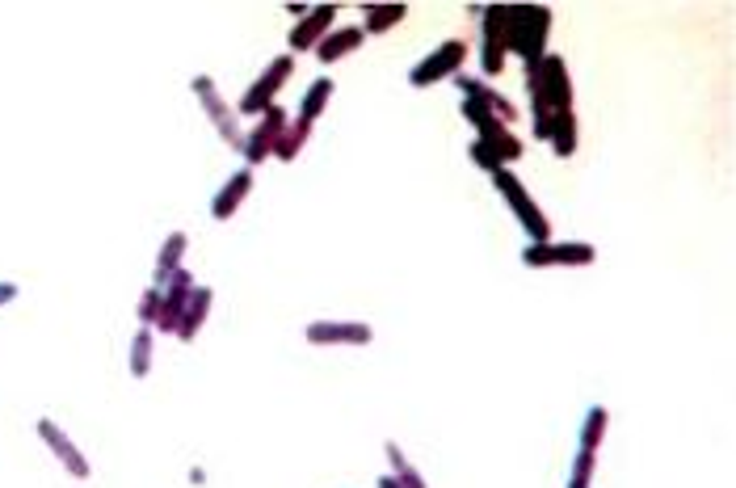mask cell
Instances as JSON below:
<instances>
[{"mask_svg": "<svg viewBox=\"0 0 736 488\" xmlns=\"http://www.w3.org/2000/svg\"><path fill=\"white\" fill-rule=\"evenodd\" d=\"M484 43L497 51H514L522 64H539L547 55V34H551V9L547 5H493L484 9Z\"/></svg>", "mask_w": 736, "mask_h": 488, "instance_id": "1", "label": "cell"}, {"mask_svg": "<svg viewBox=\"0 0 736 488\" xmlns=\"http://www.w3.org/2000/svg\"><path fill=\"white\" fill-rule=\"evenodd\" d=\"M526 89H530V122H535V139H547L551 135V118L572 110L568 64L560 55H543L539 64L526 68Z\"/></svg>", "mask_w": 736, "mask_h": 488, "instance_id": "2", "label": "cell"}, {"mask_svg": "<svg viewBox=\"0 0 736 488\" xmlns=\"http://www.w3.org/2000/svg\"><path fill=\"white\" fill-rule=\"evenodd\" d=\"M463 118L472 122V127L480 131V144L493 152L501 165H514V160H522V139L505 127V122L484 106V101H476V97H463Z\"/></svg>", "mask_w": 736, "mask_h": 488, "instance_id": "3", "label": "cell"}, {"mask_svg": "<svg viewBox=\"0 0 736 488\" xmlns=\"http://www.w3.org/2000/svg\"><path fill=\"white\" fill-rule=\"evenodd\" d=\"M493 181H497V190H501V198L509 202V211L518 215V223L526 228V236H530V244H547V236H551V223H547V215L539 211V202L526 194V186L522 181L509 173V169H497L493 173Z\"/></svg>", "mask_w": 736, "mask_h": 488, "instance_id": "4", "label": "cell"}, {"mask_svg": "<svg viewBox=\"0 0 736 488\" xmlns=\"http://www.w3.org/2000/svg\"><path fill=\"white\" fill-rule=\"evenodd\" d=\"M190 89H194V97L202 101V110H207V118L215 122V131H219V139L228 148H244V131H240V118H236V110L223 101V93L215 89V80L211 76H194L190 80Z\"/></svg>", "mask_w": 736, "mask_h": 488, "instance_id": "5", "label": "cell"}, {"mask_svg": "<svg viewBox=\"0 0 736 488\" xmlns=\"http://www.w3.org/2000/svg\"><path fill=\"white\" fill-rule=\"evenodd\" d=\"M463 59H467V43H463V38H451V43L434 47V51H429L413 72H408V85H413V89H429V85H438V80L455 76V72L463 68Z\"/></svg>", "mask_w": 736, "mask_h": 488, "instance_id": "6", "label": "cell"}, {"mask_svg": "<svg viewBox=\"0 0 736 488\" xmlns=\"http://www.w3.org/2000/svg\"><path fill=\"white\" fill-rule=\"evenodd\" d=\"M286 127H291V122H286V110L282 106H270V110L257 118V127L244 135V148H240L244 160H249V169H257L261 160L274 156V148H278V139L286 135Z\"/></svg>", "mask_w": 736, "mask_h": 488, "instance_id": "7", "label": "cell"}, {"mask_svg": "<svg viewBox=\"0 0 736 488\" xmlns=\"http://www.w3.org/2000/svg\"><path fill=\"white\" fill-rule=\"evenodd\" d=\"M291 72H295V59L291 55H278L270 68H265L257 80H253V89L240 97V114H265L274 106V97H278V89L291 80Z\"/></svg>", "mask_w": 736, "mask_h": 488, "instance_id": "8", "label": "cell"}, {"mask_svg": "<svg viewBox=\"0 0 736 488\" xmlns=\"http://www.w3.org/2000/svg\"><path fill=\"white\" fill-rule=\"evenodd\" d=\"M194 287H198V282H194L190 270H173V274H169V282L160 287V312H156V324H152L156 333H177L181 312H186V303H190Z\"/></svg>", "mask_w": 736, "mask_h": 488, "instance_id": "9", "label": "cell"}, {"mask_svg": "<svg viewBox=\"0 0 736 488\" xmlns=\"http://www.w3.org/2000/svg\"><path fill=\"white\" fill-rule=\"evenodd\" d=\"M594 257H598V249L594 244H585V240H577V244H526V253H522V261L530 270H539V266H594Z\"/></svg>", "mask_w": 736, "mask_h": 488, "instance_id": "10", "label": "cell"}, {"mask_svg": "<svg viewBox=\"0 0 736 488\" xmlns=\"http://www.w3.org/2000/svg\"><path fill=\"white\" fill-rule=\"evenodd\" d=\"M34 430H38V438H43V442L51 446V455L68 467V476H76V480H89V472H93V467H89V459L80 455V446H76V442H72L64 430H59V425H55L51 417L34 421Z\"/></svg>", "mask_w": 736, "mask_h": 488, "instance_id": "11", "label": "cell"}, {"mask_svg": "<svg viewBox=\"0 0 736 488\" xmlns=\"http://www.w3.org/2000/svg\"><path fill=\"white\" fill-rule=\"evenodd\" d=\"M308 337L312 345H366L371 341V324H358V320H316L308 324Z\"/></svg>", "mask_w": 736, "mask_h": 488, "instance_id": "12", "label": "cell"}, {"mask_svg": "<svg viewBox=\"0 0 736 488\" xmlns=\"http://www.w3.org/2000/svg\"><path fill=\"white\" fill-rule=\"evenodd\" d=\"M333 17H337V5H320V9H312V13L303 17V22L291 30V38H286V43H291V51H312V47L320 43V38L333 30Z\"/></svg>", "mask_w": 736, "mask_h": 488, "instance_id": "13", "label": "cell"}, {"mask_svg": "<svg viewBox=\"0 0 736 488\" xmlns=\"http://www.w3.org/2000/svg\"><path fill=\"white\" fill-rule=\"evenodd\" d=\"M455 89H459L463 97H476V101H484V106L493 110V114H497V118L505 122V127H509V122H514V118H518L514 101H509V97H501L497 89H488L484 80H476V76H463V72H455Z\"/></svg>", "mask_w": 736, "mask_h": 488, "instance_id": "14", "label": "cell"}, {"mask_svg": "<svg viewBox=\"0 0 736 488\" xmlns=\"http://www.w3.org/2000/svg\"><path fill=\"white\" fill-rule=\"evenodd\" d=\"M249 190H253V169L244 165V169H236L228 181H223V190H219L215 202H211V215H215V219H232L240 202L249 198Z\"/></svg>", "mask_w": 736, "mask_h": 488, "instance_id": "15", "label": "cell"}, {"mask_svg": "<svg viewBox=\"0 0 736 488\" xmlns=\"http://www.w3.org/2000/svg\"><path fill=\"white\" fill-rule=\"evenodd\" d=\"M362 38H366L362 26H337V30H329L316 43V59H320V64H337V59H345L350 51L362 47Z\"/></svg>", "mask_w": 736, "mask_h": 488, "instance_id": "16", "label": "cell"}, {"mask_svg": "<svg viewBox=\"0 0 736 488\" xmlns=\"http://www.w3.org/2000/svg\"><path fill=\"white\" fill-rule=\"evenodd\" d=\"M211 303H215V291H211V287H194V295H190V303H186V312H181V324H177V341H194V337H198L202 320L211 316Z\"/></svg>", "mask_w": 736, "mask_h": 488, "instance_id": "17", "label": "cell"}, {"mask_svg": "<svg viewBox=\"0 0 736 488\" xmlns=\"http://www.w3.org/2000/svg\"><path fill=\"white\" fill-rule=\"evenodd\" d=\"M190 249V236L186 232H169V240L160 244V257H156V278H152V287L160 291L169 282V274L173 270H181V253Z\"/></svg>", "mask_w": 736, "mask_h": 488, "instance_id": "18", "label": "cell"}, {"mask_svg": "<svg viewBox=\"0 0 736 488\" xmlns=\"http://www.w3.org/2000/svg\"><path fill=\"white\" fill-rule=\"evenodd\" d=\"M329 97H333V80L329 76H320V80H312L308 85V93H303V101H299V127H312V122L324 114V106H329Z\"/></svg>", "mask_w": 736, "mask_h": 488, "instance_id": "19", "label": "cell"}, {"mask_svg": "<svg viewBox=\"0 0 736 488\" xmlns=\"http://www.w3.org/2000/svg\"><path fill=\"white\" fill-rule=\"evenodd\" d=\"M547 144L556 148V156H572V152H577V114L564 110V114L551 118V135H547Z\"/></svg>", "mask_w": 736, "mask_h": 488, "instance_id": "20", "label": "cell"}, {"mask_svg": "<svg viewBox=\"0 0 736 488\" xmlns=\"http://www.w3.org/2000/svg\"><path fill=\"white\" fill-rule=\"evenodd\" d=\"M362 13H366L362 34H383V30H392V26L404 22V17H408V5H366Z\"/></svg>", "mask_w": 736, "mask_h": 488, "instance_id": "21", "label": "cell"}, {"mask_svg": "<svg viewBox=\"0 0 736 488\" xmlns=\"http://www.w3.org/2000/svg\"><path fill=\"white\" fill-rule=\"evenodd\" d=\"M152 371V329L148 324H139L135 337H131V375L143 379Z\"/></svg>", "mask_w": 736, "mask_h": 488, "instance_id": "22", "label": "cell"}, {"mask_svg": "<svg viewBox=\"0 0 736 488\" xmlns=\"http://www.w3.org/2000/svg\"><path fill=\"white\" fill-rule=\"evenodd\" d=\"M387 459H392V476H396V484H400V488H425L421 472H417V467L404 459V451H400L396 442H387Z\"/></svg>", "mask_w": 736, "mask_h": 488, "instance_id": "23", "label": "cell"}, {"mask_svg": "<svg viewBox=\"0 0 736 488\" xmlns=\"http://www.w3.org/2000/svg\"><path fill=\"white\" fill-rule=\"evenodd\" d=\"M606 421H610V413L602 409V404H594V409L585 413V430H581V451H598V442H602V434H606Z\"/></svg>", "mask_w": 736, "mask_h": 488, "instance_id": "24", "label": "cell"}, {"mask_svg": "<svg viewBox=\"0 0 736 488\" xmlns=\"http://www.w3.org/2000/svg\"><path fill=\"white\" fill-rule=\"evenodd\" d=\"M308 135H312V127H299V122H295V127H286V135L278 139L274 156L282 160V165H291V160L303 152V144H308Z\"/></svg>", "mask_w": 736, "mask_h": 488, "instance_id": "25", "label": "cell"}, {"mask_svg": "<svg viewBox=\"0 0 736 488\" xmlns=\"http://www.w3.org/2000/svg\"><path fill=\"white\" fill-rule=\"evenodd\" d=\"M594 467H598V455H594V451H581L577 463H572L568 488H589V480H594Z\"/></svg>", "mask_w": 736, "mask_h": 488, "instance_id": "26", "label": "cell"}, {"mask_svg": "<svg viewBox=\"0 0 736 488\" xmlns=\"http://www.w3.org/2000/svg\"><path fill=\"white\" fill-rule=\"evenodd\" d=\"M156 312H160V291H156V287H148V291L139 295L135 320H139V324H148V329H152V324H156Z\"/></svg>", "mask_w": 736, "mask_h": 488, "instance_id": "27", "label": "cell"}, {"mask_svg": "<svg viewBox=\"0 0 736 488\" xmlns=\"http://www.w3.org/2000/svg\"><path fill=\"white\" fill-rule=\"evenodd\" d=\"M467 152H472V160H476V165H480L484 173H497V169H505V165H501V160H497L493 152H488V148L480 144V139H476V144H472V148H467Z\"/></svg>", "mask_w": 736, "mask_h": 488, "instance_id": "28", "label": "cell"}, {"mask_svg": "<svg viewBox=\"0 0 736 488\" xmlns=\"http://www.w3.org/2000/svg\"><path fill=\"white\" fill-rule=\"evenodd\" d=\"M13 299H17V282H0V308L13 303Z\"/></svg>", "mask_w": 736, "mask_h": 488, "instance_id": "29", "label": "cell"}, {"mask_svg": "<svg viewBox=\"0 0 736 488\" xmlns=\"http://www.w3.org/2000/svg\"><path fill=\"white\" fill-rule=\"evenodd\" d=\"M379 488H400V484H396V476H379Z\"/></svg>", "mask_w": 736, "mask_h": 488, "instance_id": "30", "label": "cell"}]
</instances>
